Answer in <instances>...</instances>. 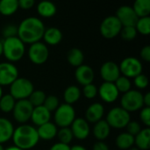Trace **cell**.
I'll return each instance as SVG.
<instances>
[{"instance_id":"cell-37","label":"cell","mask_w":150,"mask_h":150,"mask_svg":"<svg viewBox=\"0 0 150 150\" xmlns=\"http://www.w3.org/2000/svg\"><path fill=\"white\" fill-rule=\"evenodd\" d=\"M43 106L47 110H48L49 112L56 110L58 108V106H59V99H58V98L54 96V95H50V96L47 97L45 101H44Z\"/></svg>"},{"instance_id":"cell-46","label":"cell","mask_w":150,"mask_h":150,"mask_svg":"<svg viewBox=\"0 0 150 150\" xmlns=\"http://www.w3.org/2000/svg\"><path fill=\"white\" fill-rule=\"evenodd\" d=\"M92 150H109V147L103 142H98L93 145Z\"/></svg>"},{"instance_id":"cell-27","label":"cell","mask_w":150,"mask_h":150,"mask_svg":"<svg viewBox=\"0 0 150 150\" xmlns=\"http://www.w3.org/2000/svg\"><path fill=\"white\" fill-rule=\"evenodd\" d=\"M138 18L149 17L150 13L149 0H136L132 7Z\"/></svg>"},{"instance_id":"cell-3","label":"cell","mask_w":150,"mask_h":150,"mask_svg":"<svg viewBox=\"0 0 150 150\" xmlns=\"http://www.w3.org/2000/svg\"><path fill=\"white\" fill-rule=\"evenodd\" d=\"M3 54L10 62L19 61L25 54V45L18 36L7 38L3 42Z\"/></svg>"},{"instance_id":"cell-6","label":"cell","mask_w":150,"mask_h":150,"mask_svg":"<svg viewBox=\"0 0 150 150\" xmlns=\"http://www.w3.org/2000/svg\"><path fill=\"white\" fill-rule=\"evenodd\" d=\"M75 109L72 105L68 104H62L59 105L54 112L55 123L61 128L71 126V124L75 120Z\"/></svg>"},{"instance_id":"cell-52","label":"cell","mask_w":150,"mask_h":150,"mask_svg":"<svg viewBox=\"0 0 150 150\" xmlns=\"http://www.w3.org/2000/svg\"><path fill=\"white\" fill-rule=\"evenodd\" d=\"M129 150H140V149H137L136 147H134V148H130Z\"/></svg>"},{"instance_id":"cell-31","label":"cell","mask_w":150,"mask_h":150,"mask_svg":"<svg viewBox=\"0 0 150 150\" xmlns=\"http://www.w3.org/2000/svg\"><path fill=\"white\" fill-rule=\"evenodd\" d=\"M16 100L11 94L2 96L0 98V110L4 112H10L13 110Z\"/></svg>"},{"instance_id":"cell-28","label":"cell","mask_w":150,"mask_h":150,"mask_svg":"<svg viewBox=\"0 0 150 150\" xmlns=\"http://www.w3.org/2000/svg\"><path fill=\"white\" fill-rule=\"evenodd\" d=\"M81 97V91L80 89L76 85L69 86L63 93V98L68 105H72L76 103Z\"/></svg>"},{"instance_id":"cell-35","label":"cell","mask_w":150,"mask_h":150,"mask_svg":"<svg viewBox=\"0 0 150 150\" xmlns=\"http://www.w3.org/2000/svg\"><path fill=\"white\" fill-rule=\"evenodd\" d=\"M57 135L60 140V142L63 143V144H67V145H69V143L73 139L72 132H71L70 128H69V127L61 128L59 130V132H57Z\"/></svg>"},{"instance_id":"cell-45","label":"cell","mask_w":150,"mask_h":150,"mask_svg":"<svg viewBox=\"0 0 150 150\" xmlns=\"http://www.w3.org/2000/svg\"><path fill=\"white\" fill-rule=\"evenodd\" d=\"M49 150H70V147L67 144L58 142V143H55L54 145H53Z\"/></svg>"},{"instance_id":"cell-8","label":"cell","mask_w":150,"mask_h":150,"mask_svg":"<svg viewBox=\"0 0 150 150\" xmlns=\"http://www.w3.org/2000/svg\"><path fill=\"white\" fill-rule=\"evenodd\" d=\"M122 29V25L116 16L106 17L100 25V33L106 39L116 37Z\"/></svg>"},{"instance_id":"cell-20","label":"cell","mask_w":150,"mask_h":150,"mask_svg":"<svg viewBox=\"0 0 150 150\" xmlns=\"http://www.w3.org/2000/svg\"><path fill=\"white\" fill-rule=\"evenodd\" d=\"M57 132L58 130L56 126L54 123H51L50 121L40 126L37 129L39 138L46 141H49L54 138L57 135Z\"/></svg>"},{"instance_id":"cell-22","label":"cell","mask_w":150,"mask_h":150,"mask_svg":"<svg viewBox=\"0 0 150 150\" xmlns=\"http://www.w3.org/2000/svg\"><path fill=\"white\" fill-rule=\"evenodd\" d=\"M134 143L136 148L141 150H148L150 148V129L149 127L141 130V132L134 137Z\"/></svg>"},{"instance_id":"cell-50","label":"cell","mask_w":150,"mask_h":150,"mask_svg":"<svg viewBox=\"0 0 150 150\" xmlns=\"http://www.w3.org/2000/svg\"><path fill=\"white\" fill-rule=\"evenodd\" d=\"M3 54V43H2V41L0 40V55Z\"/></svg>"},{"instance_id":"cell-48","label":"cell","mask_w":150,"mask_h":150,"mask_svg":"<svg viewBox=\"0 0 150 150\" xmlns=\"http://www.w3.org/2000/svg\"><path fill=\"white\" fill-rule=\"evenodd\" d=\"M70 150H86V149L83 146H80V145H75V146L70 148Z\"/></svg>"},{"instance_id":"cell-36","label":"cell","mask_w":150,"mask_h":150,"mask_svg":"<svg viewBox=\"0 0 150 150\" xmlns=\"http://www.w3.org/2000/svg\"><path fill=\"white\" fill-rule=\"evenodd\" d=\"M120 35L125 40H132L137 35V31L135 26H124L120 31Z\"/></svg>"},{"instance_id":"cell-10","label":"cell","mask_w":150,"mask_h":150,"mask_svg":"<svg viewBox=\"0 0 150 150\" xmlns=\"http://www.w3.org/2000/svg\"><path fill=\"white\" fill-rule=\"evenodd\" d=\"M49 55L47 47L42 42H35L31 44L28 49V57L32 62L37 65L43 64L47 62Z\"/></svg>"},{"instance_id":"cell-9","label":"cell","mask_w":150,"mask_h":150,"mask_svg":"<svg viewBox=\"0 0 150 150\" xmlns=\"http://www.w3.org/2000/svg\"><path fill=\"white\" fill-rule=\"evenodd\" d=\"M120 71L123 74L124 76L129 77H135L138 75L142 74V64L135 57L130 56L125 58L120 65Z\"/></svg>"},{"instance_id":"cell-23","label":"cell","mask_w":150,"mask_h":150,"mask_svg":"<svg viewBox=\"0 0 150 150\" xmlns=\"http://www.w3.org/2000/svg\"><path fill=\"white\" fill-rule=\"evenodd\" d=\"M42 38H44V40L47 44L54 46L61 42L62 39V33L56 27H49L45 30Z\"/></svg>"},{"instance_id":"cell-13","label":"cell","mask_w":150,"mask_h":150,"mask_svg":"<svg viewBox=\"0 0 150 150\" xmlns=\"http://www.w3.org/2000/svg\"><path fill=\"white\" fill-rule=\"evenodd\" d=\"M117 18L123 26H135L139 18L129 5H122L117 11Z\"/></svg>"},{"instance_id":"cell-12","label":"cell","mask_w":150,"mask_h":150,"mask_svg":"<svg viewBox=\"0 0 150 150\" xmlns=\"http://www.w3.org/2000/svg\"><path fill=\"white\" fill-rule=\"evenodd\" d=\"M18 78V70L17 67L10 62L0 63V86L11 85Z\"/></svg>"},{"instance_id":"cell-25","label":"cell","mask_w":150,"mask_h":150,"mask_svg":"<svg viewBox=\"0 0 150 150\" xmlns=\"http://www.w3.org/2000/svg\"><path fill=\"white\" fill-rule=\"evenodd\" d=\"M37 11L40 16L44 18H50L56 13V6L50 1H41L37 6Z\"/></svg>"},{"instance_id":"cell-38","label":"cell","mask_w":150,"mask_h":150,"mask_svg":"<svg viewBox=\"0 0 150 150\" xmlns=\"http://www.w3.org/2000/svg\"><path fill=\"white\" fill-rule=\"evenodd\" d=\"M2 34L4 35L5 39L16 37L18 35V26H16L15 25H11V24L7 25L3 28Z\"/></svg>"},{"instance_id":"cell-11","label":"cell","mask_w":150,"mask_h":150,"mask_svg":"<svg viewBox=\"0 0 150 150\" xmlns=\"http://www.w3.org/2000/svg\"><path fill=\"white\" fill-rule=\"evenodd\" d=\"M33 106L28 101V99L18 100L15 103L13 112L14 119L19 123H25L31 119Z\"/></svg>"},{"instance_id":"cell-42","label":"cell","mask_w":150,"mask_h":150,"mask_svg":"<svg viewBox=\"0 0 150 150\" xmlns=\"http://www.w3.org/2000/svg\"><path fill=\"white\" fill-rule=\"evenodd\" d=\"M140 118L142 120V121L147 126H150V107H144L142 108L141 113H140Z\"/></svg>"},{"instance_id":"cell-30","label":"cell","mask_w":150,"mask_h":150,"mask_svg":"<svg viewBox=\"0 0 150 150\" xmlns=\"http://www.w3.org/2000/svg\"><path fill=\"white\" fill-rule=\"evenodd\" d=\"M18 8L17 0H1L0 1V13L4 16L12 15Z\"/></svg>"},{"instance_id":"cell-14","label":"cell","mask_w":150,"mask_h":150,"mask_svg":"<svg viewBox=\"0 0 150 150\" xmlns=\"http://www.w3.org/2000/svg\"><path fill=\"white\" fill-rule=\"evenodd\" d=\"M101 77L107 83H115V81L120 76V71L119 66L112 61L105 62L100 69Z\"/></svg>"},{"instance_id":"cell-47","label":"cell","mask_w":150,"mask_h":150,"mask_svg":"<svg viewBox=\"0 0 150 150\" xmlns=\"http://www.w3.org/2000/svg\"><path fill=\"white\" fill-rule=\"evenodd\" d=\"M143 105H145L147 107L150 106V93L148 92L146 95L143 96Z\"/></svg>"},{"instance_id":"cell-44","label":"cell","mask_w":150,"mask_h":150,"mask_svg":"<svg viewBox=\"0 0 150 150\" xmlns=\"http://www.w3.org/2000/svg\"><path fill=\"white\" fill-rule=\"evenodd\" d=\"M18 7L27 10L32 8L34 5V0H19L18 1Z\"/></svg>"},{"instance_id":"cell-43","label":"cell","mask_w":150,"mask_h":150,"mask_svg":"<svg viewBox=\"0 0 150 150\" xmlns=\"http://www.w3.org/2000/svg\"><path fill=\"white\" fill-rule=\"evenodd\" d=\"M140 55L142 60L145 62H149L150 61V46H145L142 48L140 52Z\"/></svg>"},{"instance_id":"cell-17","label":"cell","mask_w":150,"mask_h":150,"mask_svg":"<svg viewBox=\"0 0 150 150\" xmlns=\"http://www.w3.org/2000/svg\"><path fill=\"white\" fill-rule=\"evenodd\" d=\"M75 76L76 81L83 86L92 83L94 80V71L92 68L84 64L76 68Z\"/></svg>"},{"instance_id":"cell-33","label":"cell","mask_w":150,"mask_h":150,"mask_svg":"<svg viewBox=\"0 0 150 150\" xmlns=\"http://www.w3.org/2000/svg\"><path fill=\"white\" fill-rule=\"evenodd\" d=\"M136 31L141 33L142 34L148 35L150 33V18L144 17V18H139L136 25H135Z\"/></svg>"},{"instance_id":"cell-15","label":"cell","mask_w":150,"mask_h":150,"mask_svg":"<svg viewBox=\"0 0 150 150\" xmlns=\"http://www.w3.org/2000/svg\"><path fill=\"white\" fill-rule=\"evenodd\" d=\"M70 130L73 136H75L78 140H84L90 134V127L88 121L83 118L75 119V120L71 124Z\"/></svg>"},{"instance_id":"cell-18","label":"cell","mask_w":150,"mask_h":150,"mask_svg":"<svg viewBox=\"0 0 150 150\" xmlns=\"http://www.w3.org/2000/svg\"><path fill=\"white\" fill-rule=\"evenodd\" d=\"M51 118V112L47 110L43 105L33 107L31 120L37 126H41L45 123L49 122Z\"/></svg>"},{"instance_id":"cell-21","label":"cell","mask_w":150,"mask_h":150,"mask_svg":"<svg viewBox=\"0 0 150 150\" xmlns=\"http://www.w3.org/2000/svg\"><path fill=\"white\" fill-rule=\"evenodd\" d=\"M13 132L12 123L5 118H0V144L8 142L12 137Z\"/></svg>"},{"instance_id":"cell-49","label":"cell","mask_w":150,"mask_h":150,"mask_svg":"<svg viewBox=\"0 0 150 150\" xmlns=\"http://www.w3.org/2000/svg\"><path fill=\"white\" fill-rule=\"evenodd\" d=\"M4 150H22L20 149H18V148H17V147H10V148H8V149H6Z\"/></svg>"},{"instance_id":"cell-24","label":"cell","mask_w":150,"mask_h":150,"mask_svg":"<svg viewBox=\"0 0 150 150\" xmlns=\"http://www.w3.org/2000/svg\"><path fill=\"white\" fill-rule=\"evenodd\" d=\"M110 126L108 125V123L106 122V120H101L99 121H98L95 124V127L93 128V134L94 136L99 140L100 142L106 139L109 134H110Z\"/></svg>"},{"instance_id":"cell-40","label":"cell","mask_w":150,"mask_h":150,"mask_svg":"<svg viewBox=\"0 0 150 150\" xmlns=\"http://www.w3.org/2000/svg\"><path fill=\"white\" fill-rule=\"evenodd\" d=\"M134 84L139 89H145L149 85V78L144 74H140L134 77Z\"/></svg>"},{"instance_id":"cell-53","label":"cell","mask_w":150,"mask_h":150,"mask_svg":"<svg viewBox=\"0 0 150 150\" xmlns=\"http://www.w3.org/2000/svg\"><path fill=\"white\" fill-rule=\"evenodd\" d=\"M0 150H4V147L2 146V144H0Z\"/></svg>"},{"instance_id":"cell-2","label":"cell","mask_w":150,"mask_h":150,"mask_svg":"<svg viewBox=\"0 0 150 150\" xmlns=\"http://www.w3.org/2000/svg\"><path fill=\"white\" fill-rule=\"evenodd\" d=\"M11 138L15 147L22 150L34 148L40 140L37 129L29 125H22L17 127V129L14 130Z\"/></svg>"},{"instance_id":"cell-41","label":"cell","mask_w":150,"mask_h":150,"mask_svg":"<svg viewBox=\"0 0 150 150\" xmlns=\"http://www.w3.org/2000/svg\"><path fill=\"white\" fill-rule=\"evenodd\" d=\"M127 133L129 134H131L132 136H136L142 130L141 128V125L136 122V121H130L127 125Z\"/></svg>"},{"instance_id":"cell-34","label":"cell","mask_w":150,"mask_h":150,"mask_svg":"<svg viewBox=\"0 0 150 150\" xmlns=\"http://www.w3.org/2000/svg\"><path fill=\"white\" fill-rule=\"evenodd\" d=\"M117 90L119 92H123V93H126L127 91H130L131 89V82L129 80V78L122 76H120L114 83Z\"/></svg>"},{"instance_id":"cell-51","label":"cell","mask_w":150,"mask_h":150,"mask_svg":"<svg viewBox=\"0 0 150 150\" xmlns=\"http://www.w3.org/2000/svg\"><path fill=\"white\" fill-rule=\"evenodd\" d=\"M2 96H3V91H2V87L0 86V98H2Z\"/></svg>"},{"instance_id":"cell-5","label":"cell","mask_w":150,"mask_h":150,"mask_svg":"<svg viewBox=\"0 0 150 150\" xmlns=\"http://www.w3.org/2000/svg\"><path fill=\"white\" fill-rule=\"evenodd\" d=\"M106 122L110 127L121 129L130 122V114L122 107H114L108 112Z\"/></svg>"},{"instance_id":"cell-19","label":"cell","mask_w":150,"mask_h":150,"mask_svg":"<svg viewBox=\"0 0 150 150\" xmlns=\"http://www.w3.org/2000/svg\"><path fill=\"white\" fill-rule=\"evenodd\" d=\"M105 112V108L102 104L100 103H94L91 105L85 112V117L87 121L91 123H97L98 121L101 120Z\"/></svg>"},{"instance_id":"cell-32","label":"cell","mask_w":150,"mask_h":150,"mask_svg":"<svg viewBox=\"0 0 150 150\" xmlns=\"http://www.w3.org/2000/svg\"><path fill=\"white\" fill-rule=\"evenodd\" d=\"M46 98H47V96H46L44 91H40V90L39 91H33V93L28 98V101L31 103V105L33 107H37V106L43 105Z\"/></svg>"},{"instance_id":"cell-26","label":"cell","mask_w":150,"mask_h":150,"mask_svg":"<svg viewBox=\"0 0 150 150\" xmlns=\"http://www.w3.org/2000/svg\"><path fill=\"white\" fill-rule=\"evenodd\" d=\"M67 59H68L69 63L71 66L77 68L83 64V62L84 59L83 53L82 52L81 49L76 48V47H73V48L69 50V52L67 54Z\"/></svg>"},{"instance_id":"cell-4","label":"cell","mask_w":150,"mask_h":150,"mask_svg":"<svg viewBox=\"0 0 150 150\" xmlns=\"http://www.w3.org/2000/svg\"><path fill=\"white\" fill-rule=\"evenodd\" d=\"M34 91L33 83L24 77L17 78L11 84L10 88V94L13 97L15 100L26 99Z\"/></svg>"},{"instance_id":"cell-29","label":"cell","mask_w":150,"mask_h":150,"mask_svg":"<svg viewBox=\"0 0 150 150\" xmlns=\"http://www.w3.org/2000/svg\"><path fill=\"white\" fill-rule=\"evenodd\" d=\"M134 144V137L128 133H122L116 139V145L120 149H129Z\"/></svg>"},{"instance_id":"cell-1","label":"cell","mask_w":150,"mask_h":150,"mask_svg":"<svg viewBox=\"0 0 150 150\" xmlns=\"http://www.w3.org/2000/svg\"><path fill=\"white\" fill-rule=\"evenodd\" d=\"M45 25L36 17H29L23 19L18 26V37L23 43L33 44L38 42L44 34Z\"/></svg>"},{"instance_id":"cell-7","label":"cell","mask_w":150,"mask_h":150,"mask_svg":"<svg viewBox=\"0 0 150 150\" xmlns=\"http://www.w3.org/2000/svg\"><path fill=\"white\" fill-rule=\"evenodd\" d=\"M121 107L127 112H135L143 106V95L134 90L124 93L120 100Z\"/></svg>"},{"instance_id":"cell-39","label":"cell","mask_w":150,"mask_h":150,"mask_svg":"<svg viewBox=\"0 0 150 150\" xmlns=\"http://www.w3.org/2000/svg\"><path fill=\"white\" fill-rule=\"evenodd\" d=\"M83 95H84L85 98L91 99V98H95L97 96V94H98V89H97V87L94 84L91 83V84H88V85L83 86Z\"/></svg>"},{"instance_id":"cell-16","label":"cell","mask_w":150,"mask_h":150,"mask_svg":"<svg viewBox=\"0 0 150 150\" xmlns=\"http://www.w3.org/2000/svg\"><path fill=\"white\" fill-rule=\"evenodd\" d=\"M98 92L99 93L101 98L106 103L114 102L118 98L120 94L114 83H107V82H105L101 84V86L98 90Z\"/></svg>"}]
</instances>
